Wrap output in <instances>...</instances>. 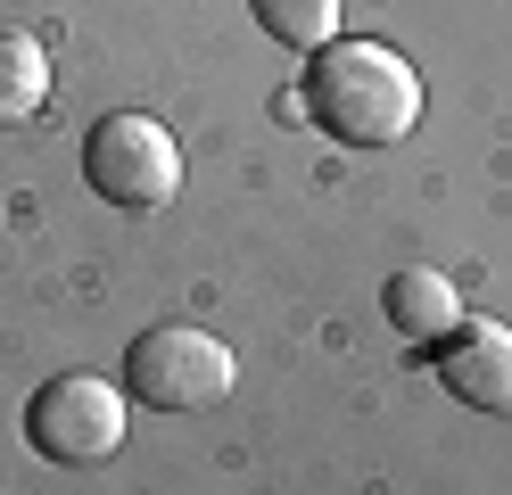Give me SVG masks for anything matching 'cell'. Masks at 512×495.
<instances>
[{
  "label": "cell",
  "mask_w": 512,
  "mask_h": 495,
  "mask_svg": "<svg viewBox=\"0 0 512 495\" xmlns=\"http://www.w3.org/2000/svg\"><path fill=\"white\" fill-rule=\"evenodd\" d=\"M248 9H256V25H265L281 50L314 58V50L339 42V0H248Z\"/></svg>",
  "instance_id": "ba28073f"
},
{
  "label": "cell",
  "mask_w": 512,
  "mask_h": 495,
  "mask_svg": "<svg viewBox=\"0 0 512 495\" xmlns=\"http://www.w3.org/2000/svg\"><path fill=\"white\" fill-rule=\"evenodd\" d=\"M50 99V50L34 33H0V132L34 124Z\"/></svg>",
  "instance_id": "52a82bcc"
},
{
  "label": "cell",
  "mask_w": 512,
  "mask_h": 495,
  "mask_svg": "<svg viewBox=\"0 0 512 495\" xmlns=\"http://www.w3.org/2000/svg\"><path fill=\"white\" fill-rule=\"evenodd\" d=\"M380 314H389L397 339L438 347L446 330L463 322V297H455V281H446V273H430V264H405V273H389V289H380Z\"/></svg>",
  "instance_id": "8992f818"
},
{
  "label": "cell",
  "mask_w": 512,
  "mask_h": 495,
  "mask_svg": "<svg viewBox=\"0 0 512 495\" xmlns=\"http://www.w3.org/2000/svg\"><path fill=\"white\" fill-rule=\"evenodd\" d=\"M124 380L108 372H67V380H42L34 405H25V446L42 462H67V471H91L124 446Z\"/></svg>",
  "instance_id": "277c9868"
},
{
  "label": "cell",
  "mask_w": 512,
  "mask_h": 495,
  "mask_svg": "<svg viewBox=\"0 0 512 495\" xmlns=\"http://www.w3.org/2000/svg\"><path fill=\"white\" fill-rule=\"evenodd\" d=\"M306 116L347 149H397L422 124V75L389 42H331L306 58Z\"/></svg>",
  "instance_id": "6da1fadb"
},
{
  "label": "cell",
  "mask_w": 512,
  "mask_h": 495,
  "mask_svg": "<svg viewBox=\"0 0 512 495\" xmlns=\"http://www.w3.org/2000/svg\"><path fill=\"white\" fill-rule=\"evenodd\" d=\"M438 380H446V396H455V405L512 421V330L463 314V322L438 339Z\"/></svg>",
  "instance_id": "5b68a950"
},
{
  "label": "cell",
  "mask_w": 512,
  "mask_h": 495,
  "mask_svg": "<svg viewBox=\"0 0 512 495\" xmlns=\"http://www.w3.org/2000/svg\"><path fill=\"white\" fill-rule=\"evenodd\" d=\"M232 380H240L232 347L199 322H157L124 347V396L157 405V413H207V405L232 396Z\"/></svg>",
  "instance_id": "7a4b0ae2"
},
{
  "label": "cell",
  "mask_w": 512,
  "mask_h": 495,
  "mask_svg": "<svg viewBox=\"0 0 512 495\" xmlns=\"http://www.w3.org/2000/svg\"><path fill=\"white\" fill-rule=\"evenodd\" d=\"M83 182L100 190L108 207L149 215V207H166V198L182 190V141L157 116L116 108V116H100L83 132Z\"/></svg>",
  "instance_id": "3957f363"
}]
</instances>
